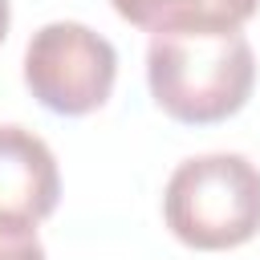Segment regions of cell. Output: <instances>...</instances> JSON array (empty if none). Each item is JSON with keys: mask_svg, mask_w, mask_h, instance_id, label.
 <instances>
[{"mask_svg": "<svg viewBox=\"0 0 260 260\" xmlns=\"http://www.w3.org/2000/svg\"><path fill=\"white\" fill-rule=\"evenodd\" d=\"M8 24H12V8H8V0H0V45L8 37Z\"/></svg>", "mask_w": 260, "mask_h": 260, "instance_id": "7", "label": "cell"}, {"mask_svg": "<svg viewBox=\"0 0 260 260\" xmlns=\"http://www.w3.org/2000/svg\"><path fill=\"white\" fill-rule=\"evenodd\" d=\"M122 20L146 32H179V28H244L260 0H110Z\"/></svg>", "mask_w": 260, "mask_h": 260, "instance_id": "5", "label": "cell"}, {"mask_svg": "<svg viewBox=\"0 0 260 260\" xmlns=\"http://www.w3.org/2000/svg\"><path fill=\"white\" fill-rule=\"evenodd\" d=\"M162 219L195 252L248 244L260 232V167L228 150L179 162L162 191Z\"/></svg>", "mask_w": 260, "mask_h": 260, "instance_id": "2", "label": "cell"}, {"mask_svg": "<svg viewBox=\"0 0 260 260\" xmlns=\"http://www.w3.org/2000/svg\"><path fill=\"white\" fill-rule=\"evenodd\" d=\"M154 106L183 126H211L240 114L256 85V57L240 28L154 32L146 49Z\"/></svg>", "mask_w": 260, "mask_h": 260, "instance_id": "1", "label": "cell"}, {"mask_svg": "<svg viewBox=\"0 0 260 260\" xmlns=\"http://www.w3.org/2000/svg\"><path fill=\"white\" fill-rule=\"evenodd\" d=\"M118 81V53L114 45L77 20H53L32 32L24 49V85L32 98L61 114L85 118L102 110Z\"/></svg>", "mask_w": 260, "mask_h": 260, "instance_id": "3", "label": "cell"}, {"mask_svg": "<svg viewBox=\"0 0 260 260\" xmlns=\"http://www.w3.org/2000/svg\"><path fill=\"white\" fill-rule=\"evenodd\" d=\"M0 260H45V244L37 240V228L0 223Z\"/></svg>", "mask_w": 260, "mask_h": 260, "instance_id": "6", "label": "cell"}, {"mask_svg": "<svg viewBox=\"0 0 260 260\" xmlns=\"http://www.w3.org/2000/svg\"><path fill=\"white\" fill-rule=\"evenodd\" d=\"M61 175L45 138L24 126H0V223L37 228L57 211Z\"/></svg>", "mask_w": 260, "mask_h": 260, "instance_id": "4", "label": "cell"}]
</instances>
